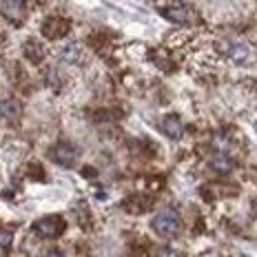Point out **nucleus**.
<instances>
[{"label": "nucleus", "instance_id": "6", "mask_svg": "<svg viewBox=\"0 0 257 257\" xmlns=\"http://www.w3.org/2000/svg\"><path fill=\"white\" fill-rule=\"evenodd\" d=\"M226 53H228V60L235 64H244L250 60V47L246 42H231Z\"/></svg>", "mask_w": 257, "mask_h": 257}, {"label": "nucleus", "instance_id": "4", "mask_svg": "<svg viewBox=\"0 0 257 257\" xmlns=\"http://www.w3.org/2000/svg\"><path fill=\"white\" fill-rule=\"evenodd\" d=\"M162 16L171 23H178V25H186L191 20V9L186 7V5H180V3H167L162 5Z\"/></svg>", "mask_w": 257, "mask_h": 257}, {"label": "nucleus", "instance_id": "2", "mask_svg": "<svg viewBox=\"0 0 257 257\" xmlns=\"http://www.w3.org/2000/svg\"><path fill=\"white\" fill-rule=\"evenodd\" d=\"M64 228H67V222H64L62 215H45L34 222V233L45 239H53L58 235H62Z\"/></svg>", "mask_w": 257, "mask_h": 257}, {"label": "nucleus", "instance_id": "10", "mask_svg": "<svg viewBox=\"0 0 257 257\" xmlns=\"http://www.w3.org/2000/svg\"><path fill=\"white\" fill-rule=\"evenodd\" d=\"M211 167L215 171H219V173H228V171L235 167V162L228 153H215V158L211 160Z\"/></svg>", "mask_w": 257, "mask_h": 257}, {"label": "nucleus", "instance_id": "11", "mask_svg": "<svg viewBox=\"0 0 257 257\" xmlns=\"http://www.w3.org/2000/svg\"><path fill=\"white\" fill-rule=\"evenodd\" d=\"M25 56L29 58L31 62L38 64L40 60H45V47H42L40 42H36V40H29L25 45Z\"/></svg>", "mask_w": 257, "mask_h": 257}, {"label": "nucleus", "instance_id": "14", "mask_svg": "<svg viewBox=\"0 0 257 257\" xmlns=\"http://www.w3.org/2000/svg\"><path fill=\"white\" fill-rule=\"evenodd\" d=\"M12 231H0V246H9L12 244Z\"/></svg>", "mask_w": 257, "mask_h": 257}, {"label": "nucleus", "instance_id": "12", "mask_svg": "<svg viewBox=\"0 0 257 257\" xmlns=\"http://www.w3.org/2000/svg\"><path fill=\"white\" fill-rule=\"evenodd\" d=\"M64 58H67L69 62L76 60V58H78V47H76V45H69L67 49H64Z\"/></svg>", "mask_w": 257, "mask_h": 257}, {"label": "nucleus", "instance_id": "7", "mask_svg": "<svg viewBox=\"0 0 257 257\" xmlns=\"http://www.w3.org/2000/svg\"><path fill=\"white\" fill-rule=\"evenodd\" d=\"M25 5L23 3H16V0H9V3H3L0 5V12H3L5 18H9L12 23H23L25 20Z\"/></svg>", "mask_w": 257, "mask_h": 257}, {"label": "nucleus", "instance_id": "9", "mask_svg": "<svg viewBox=\"0 0 257 257\" xmlns=\"http://www.w3.org/2000/svg\"><path fill=\"white\" fill-rule=\"evenodd\" d=\"M20 113H23V104L18 102L16 98H5L0 100V115L5 117V120H18Z\"/></svg>", "mask_w": 257, "mask_h": 257}, {"label": "nucleus", "instance_id": "1", "mask_svg": "<svg viewBox=\"0 0 257 257\" xmlns=\"http://www.w3.org/2000/svg\"><path fill=\"white\" fill-rule=\"evenodd\" d=\"M151 226H153V231L158 233L160 237L171 239V237H175V235L180 233L182 222H180V215L173 211V208H164V211H160L158 215L153 217Z\"/></svg>", "mask_w": 257, "mask_h": 257}, {"label": "nucleus", "instance_id": "13", "mask_svg": "<svg viewBox=\"0 0 257 257\" xmlns=\"http://www.w3.org/2000/svg\"><path fill=\"white\" fill-rule=\"evenodd\" d=\"M158 257H182L178 250H173V248H169V246H164V248H160L158 250Z\"/></svg>", "mask_w": 257, "mask_h": 257}, {"label": "nucleus", "instance_id": "3", "mask_svg": "<svg viewBox=\"0 0 257 257\" xmlns=\"http://www.w3.org/2000/svg\"><path fill=\"white\" fill-rule=\"evenodd\" d=\"M78 147H73L71 142H56L53 147L49 149V158H51V162H56V164H60V167H73V164L78 162Z\"/></svg>", "mask_w": 257, "mask_h": 257}, {"label": "nucleus", "instance_id": "15", "mask_svg": "<svg viewBox=\"0 0 257 257\" xmlns=\"http://www.w3.org/2000/svg\"><path fill=\"white\" fill-rule=\"evenodd\" d=\"M45 257H64V255L60 253V250H49V253H47Z\"/></svg>", "mask_w": 257, "mask_h": 257}, {"label": "nucleus", "instance_id": "5", "mask_svg": "<svg viewBox=\"0 0 257 257\" xmlns=\"http://www.w3.org/2000/svg\"><path fill=\"white\" fill-rule=\"evenodd\" d=\"M67 31H69V20L58 18V16H53V18H49L45 25H42V34H45L49 40L62 38V36H67Z\"/></svg>", "mask_w": 257, "mask_h": 257}, {"label": "nucleus", "instance_id": "8", "mask_svg": "<svg viewBox=\"0 0 257 257\" xmlns=\"http://www.w3.org/2000/svg\"><path fill=\"white\" fill-rule=\"evenodd\" d=\"M162 131L167 133L171 140H180V138L184 136V122H182L178 115H167L162 120Z\"/></svg>", "mask_w": 257, "mask_h": 257}]
</instances>
